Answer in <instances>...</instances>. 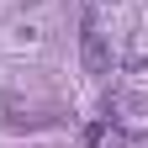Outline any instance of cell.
I'll use <instances>...</instances> for the list:
<instances>
[{"instance_id": "6da1fadb", "label": "cell", "mask_w": 148, "mask_h": 148, "mask_svg": "<svg viewBox=\"0 0 148 148\" xmlns=\"http://www.w3.org/2000/svg\"><path fill=\"white\" fill-rule=\"evenodd\" d=\"M79 58H85L90 79H106V74H111V48H106V32L95 27V16H90L85 32H79Z\"/></svg>"}, {"instance_id": "7a4b0ae2", "label": "cell", "mask_w": 148, "mask_h": 148, "mask_svg": "<svg viewBox=\"0 0 148 148\" xmlns=\"http://www.w3.org/2000/svg\"><path fill=\"white\" fill-rule=\"evenodd\" d=\"M101 5H116V0H101Z\"/></svg>"}]
</instances>
